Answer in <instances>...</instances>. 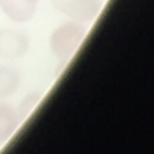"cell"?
Listing matches in <instances>:
<instances>
[{"mask_svg": "<svg viewBox=\"0 0 154 154\" xmlns=\"http://www.w3.org/2000/svg\"><path fill=\"white\" fill-rule=\"evenodd\" d=\"M34 2H38V0H34Z\"/></svg>", "mask_w": 154, "mask_h": 154, "instance_id": "8", "label": "cell"}, {"mask_svg": "<svg viewBox=\"0 0 154 154\" xmlns=\"http://www.w3.org/2000/svg\"><path fill=\"white\" fill-rule=\"evenodd\" d=\"M85 37V27L79 22H68L53 31L50 37L51 51L62 60L70 58Z\"/></svg>", "mask_w": 154, "mask_h": 154, "instance_id": "1", "label": "cell"}, {"mask_svg": "<svg viewBox=\"0 0 154 154\" xmlns=\"http://www.w3.org/2000/svg\"><path fill=\"white\" fill-rule=\"evenodd\" d=\"M18 126V118L15 112L7 106L0 104V142L5 141L14 134Z\"/></svg>", "mask_w": 154, "mask_h": 154, "instance_id": "6", "label": "cell"}, {"mask_svg": "<svg viewBox=\"0 0 154 154\" xmlns=\"http://www.w3.org/2000/svg\"><path fill=\"white\" fill-rule=\"evenodd\" d=\"M2 11L14 22L24 23L32 19L37 11V2L34 0H0Z\"/></svg>", "mask_w": 154, "mask_h": 154, "instance_id": "4", "label": "cell"}, {"mask_svg": "<svg viewBox=\"0 0 154 154\" xmlns=\"http://www.w3.org/2000/svg\"><path fill=\"white\" fill-rule=\"evenodd\" d=\"M29 50V35L22 30L0 29V57L18 58Z\"/></svg>", "mask_w": 154, "mask_h": 154, "instance_id": "3", "label": "cell"}, {"mask_svg": "<svg viewBox=\"0 0 154 154\" xmlns=\"http://www.w3.org/2000/svg\"><path fill=\"white\" fill-rule=\"evenodd\" d=\"M56 10L75 22L92 20L100 10V0H51Z\"/></svg>", "mask_w": 154, "mask_h": 154, "instance_id": "2", "label": "cell"}, {"mask_svg": "<svg viewBox=\"0 0 154 154\" xmlns=\"http://www.w3.org/2000/svg\"><path fill=\"white\" fill-rule=\"evenodd\" d=\"M19 88V75L16 69L0 65V99L14 95Z\"/></svg>", "mask_w": 154, "mask_h": 154, "instance_id": "5", "label": "cell"}, {"mask_svg": "<svg viewBox=\"0 0 154 154\" xmlns=\"http://www.w3.org/2000/svg\"><path fill=\"white\" fill-rule=\"evenodd\" d=\"M38 100H39V97H38V96H35V95L29 96L26 100H23V104H22V106H26V108H24V107H20V115H22V116L27 115L29 112H31L32 108L37 106Z\"/></svg>", "mask_w": 154, "mask_h": 154, "instance_id": "7", "label": "cell"}]
</instances>
